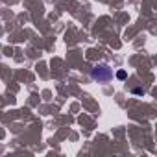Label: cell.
<instances>
[{
  "instance_id": "1",
  "label": "cell",
  "mask_w": 157,
  "mask_h": 157,
  "mask_svg": "<svg viewBox=\"0 0 157 157\" xmlns=\"http://www.w3.org/2000/svg\"><path fill=\"white\" fill-rule=\"evenodd\" d=\"M91 78L94 82H98V83H109L113 80V70H111L109 65L100 63V65H94L91 68Z\"/></svg>"
},
{
  "instance_id": "2",
  "label": "cell",
  "mask_w": 157,
  "mask_h": 157,
  "mask_svg": "<svg viewBox=\"0 0 157 157\" xmlns=\"http://www.w3.org/2000/svg\"><path fill=\"white\" fill-rule=\"evenodd\" d=\"M117 78H118V80H126V72H124V70H120V72L117 74Z\"/></svg>"
},
{
  "instance_id": "3",
  "label": "cell",
  "mask_w": 157,
  "mask_h": 157,
  "mask_svg": "<svg viewBox=\"0 0 157 157\" xmlns=\"http://www.w3.org/2000/svg\"><path fill=\"white\" fill-rule=\"evenodd\" d=\"M133 94H144V91L142 89H133Z\"/></svg>"
}]
</instances>
